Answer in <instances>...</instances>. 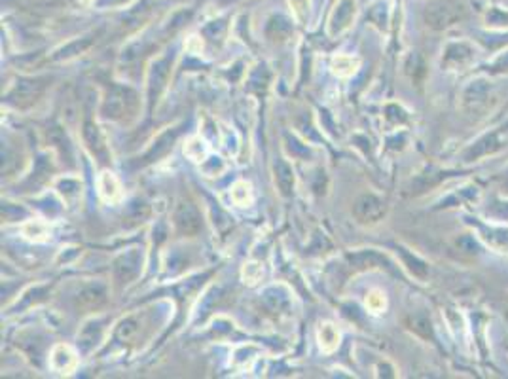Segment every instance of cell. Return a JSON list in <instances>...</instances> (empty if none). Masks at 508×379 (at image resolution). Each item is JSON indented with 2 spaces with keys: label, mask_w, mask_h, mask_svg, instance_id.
I'll return each mask as SVG.
<instances>
[{
  "label": "cell",
  "mask_w": 508,
  "mask_h": 379,
  "mask_svg": "<svg viewBox=\"0 0 508 379\" xmlns=\"http://www.w3.org/2000/svg\"><path fill=\"white\" fill-rule=\"evenodd\" d=\"M84 140L90 152L99 159V163H103L106 166L108 161H110V152H108V146L105 143V137H103V133L101 129L97 127L95 122H91L90 118L84 122Z\"/></svg>",
  "instance_id": "cell-7"
},
{
  "label": "cell",
  "mask_w": 508,
  "mask_h": 379,
  "mask_svg": "<svg viewBox=\"0 0 508 379\" xmlns=\"http://www.w3.org/2000/svg\"><path fill=\"white\" fill-rule=\"evenodd\" d=\"M474 59V48L468 44V42H453L445 48L444 54V63L445 67L450 69H463L466 67L468 63Z\"/></svg>",
  "instance_id": "cell-10"
},
{
  "label": "cell",
  "mask_w": 508,
  "mask_h": 379,
  "mask_svg": "<svg viewBox=\"0 0 508 379\" xmlns=\"http://www.w3.org/2000/svg\"><path fill=\"white\" fill-rule=\"evenodd\" d=\"M139 326L140 323L135 317L126 318L124 323L120 324L116 336H118V339H122V341H133V339L137 338V334H139Z\"/></svg>",
  "instance_id": "cell-21"
},
{
  "label": "cell",
  "mask_w": 508,
  "mask_h": 379,
  "mask_svg": "<svg viewBox=\"0 0 508 379\" xmlns=\"http://www.w3.org/2000/svg\"><path fill=\"white\" fill-rule=\"evenodd\" d=\"M105 302H106V290L105 287H101V284L85 287V289L78 294V305L88 311L99 309Z\"/></svg>",
  "instance_id": "cell-13"
},
{
  "label": "cell",
  "mask_w": 508,
  "mask_h": 379,
  "mask_svg": "<svg viewBox=\"0 0 508 379\" xmlns=\"http://www.w3.org/2000/svg\"><path fill=\"white\" fill-rule=\"evenodd\" d=\"M265 33H268V36H270L272 40H285L286 36L293 33V27H290V23H288L285 17L277 15V17H272V19H270Z\"/></svg>",
  "instance_id": "cell-18"
},
{
  "label": "cell",
  "mask_w": 508,
  "mask_h": 379,
  "mask_svg": "<svg viewBox=\"0 0 508 379\" xmlns=\"http://www.w3.org/2000/svg\"><path fill=\"white\" fill-rule=\"evenodd\" d=\"M398 250H400V255H402L404 264H408V269H410L411 273L418 277V279H425V277L429 275V266H427L423 260H419L418 256L408 255L404 248H398Z\"/></svg>",
  "instance_id": "cell-20"
},
{
  "label": "cell",
  "mask_w": 508,
  "mask_h": 379,
  "mask_svg": "<svg viewBox=\"0 0 508 379\" xmlns=\"http://www.w3.org/2000/svg\"><path fill=\"white\" fill-rule=\"evenodd\" d=\"M507 182H508V179H507Z\"/></svg>",
  "instance_id": "cell-25"
},
{
  "label": "cell",
  "mask_w": 508,
  "mask_h": 379,
  "mask_svg": "<svg viewBox=\"0 0 508 379\" xmlns=\"http://www.w3.org/2000/svg\"><path fill=\"white\" fill-rule=\"evenodd\" d=\"M491 70L493 72H508V51L495 59V63L491 65Z\"/></svg>",
  "instance_id": "cell-24"
},
{
  "label": "cell",
  "mask_w": 508,
  "mask_h": 379,
  "mask_svg": "<svg viewBox=\"0 0 508 379\" xmlns=\"http://www.w3.org/2000/svg\"><path fill=\"white\" fill-rule=\"evenodd\" d=\"M46 82L44 78H35V80H19L15 83L12 91L8 93V103L15 104V106H31L35 104L40 97H42L44 90H46Z\"/></svg>",
  "instance_id": "cell-3"
},
{
  "label": "cell",
  "mask_w": 508,
  "mask_h": 379,
  "mask_svg": "<svg viewBox=\"0 0 508 379\" xmlns=\"http://www.w3.org/2000/svg\"><path fill=\"white\" fill-rule=\"evenodd\" d=\"M387 207H385V201L379 200L374 193H364L353 205V216L361 224H376L385 216Z\"/></svg>",
  "instance_id": "cell-4"
},
{
  "label": "cell",
  "mask_w": 508,
  "mask_h": 379,
  "mask_svg": "<svg viewBox=\"0 0 508 379\" xmlns=\"http://www.w3.org/2000/svg\"><path fill=\"white\" fill-rule=\"evenodd\" d=\"M177 137H179V129L165 131L163 135H160L158 140H156V143L152 145V148L145 154V158H142V166H147V163H152V161H156V159L163 158V156H165V154L173 148Z\"/></svg>",
  "instance_id": "cell-11"
},
{
  "label": "cell",
  "mask_w": 508,
  "mask_h": 379,
  "mask_svg": "<svg viewBox=\"0 0 508 379\" xmlns=\"http://www.w3.org/2000/svg\"><path fill=\"white\" fill-rule=\"evenodd\" d=\"M463 17V6L455 0H431L425 8V21L434 31L455 25Z\"/></svg>",
  "instance_id": "cell-2"
},
{
  "label": "cell",
  "mask_w": 508,
  "mask_h": 379,
  "mask_svg": "<svg viewBox=\"0 0 508 379\" xmlns=\"http://www.w3.org/2000/svg\"><path fill=\"white\" fill-rule=\"evenodd\" d=\"M142 256L137 250H129L127 255H122L114 264V277L122 284L131 283L135 277L139 275Z\"/></svg>",
  "instance_id": "cell-8"
},
{
  "label": "cell",
  "mask_w": 508,
  "mask_h": 379,
  "mask_svg": "<svg viewBox=\"0 0 508 379\" xmlns=\"http://www.w3.org/2000/svg\"><path fill=\"white\" fill-rule=\"evenodd\" d=\"M139 111V95L126 86H112L103 101V116L118 122H127Z\"/></svg>",
  "instance_id": "cell-1"
},
{
  "label": "cell",
  "mask_w": 508,
  "mask_h": 379,
  "mask_svg": "<svg viewBox=\"0 0 508 379\" xmlns=\"http://www.w3.org/2000/svg\"><path fill=\"white\" fill-rule=\"evenodd\" d=\"M275 182H277L279 192L283 193L285 197H288L293 193L294 188V172L293 167L288 166L283 159H277L275 163Z\"/></svg>",
  "instance_id": "cell-16"
},
{
  "label": "cell",
  "mask_w": 508,
  "mask_h": 379,
  "mask_svg": "<svg viewBox=\"0 0 508 379\" xmlns=\"http://www.w3.org/2000/svg\"><path fill=\"white\" fill-rule=\"evenodd\" d=\"M49 140L56 145V148H59V152H61V156H65V152L69 154L70 156V146H69V138H67V135H65L59 127H54L51 129V133H49Z\"/></svg>",
  "instance_id": "cell-23"
},
{
  "label": "cell",
  "mask_w": 508,
  "mask_h": 379,
  "mask_svg": "<svg viewBox=\"0 0 508 379\" xmlns=\"http://www.w3.org/2000/svg\"><path fill=\"white\" fill-rule=\"evenodd\" d=\"M171 63H173V57L165 56L154 63L152 69H150V74H148V104H150V111L154 108V104L158 103L161 91L165 90L169 72H171Z\"/></svg>",
  "instance_id": "cell-5"
},
{
  "label": "cell",
  "mask_w": 508,
  "mask_h": 379,
  "mask_svg": "<svg viewBox=\"0 0 508 379\" xmlns=\"http://www.w3.org/2000/svg\"><path fill=\"white\" fill-rule=\"evenodd\" d=\"M501 148V140L497 138V133H491V135H486L484 138H480L478 143L474 146H470L465 154L466 161H473V159H478L482 156H487L491 152L499 150Z\"/></svg>",
  "instance_id": "cell-14"
},
{
  "label": "cell",
  "mask_w": 508,
  "mask_h": 379,
  "mask_svg": "<svg viewBox=\"0 0 508 379\" xmlns=\"http://www.w3.org/2000/svg\"><path fill=\"white\" fill-rule=\"evenodd\" d=\"M349 264L353 269H364V268H376V266H383L389 271H393V266L383 255L376 252V250H364V252H357V255L349 256Z\"/></svg>",
  "instance_id": "cell-12"
},
{
  "label": "cell",
  "mask_w": 508,
  "mask_h": 379,
  "mask_svg": "<svg viewBox=\"0 0 508 379\" xmlns=\"http://www.w3.org/2000/svg\"><path fill=\"white\" fill-rule=\"evenodd\" d=\"M99 338H101V324L90 323L80 336V344L84 345V349H90L91 345L97 344Z\"/></svg>",
  "instance_id": "cell-22"
},
{
  "label": "cell",
  "mask_w": 508,
  "mask_h": 379,
  "mask_svg": "<svg viewBox=\"0 0 508 379\" xmlns=\"http://www.w3.org/2000/svg\"><path fill=\"white\" fill-rule=\"evenodd\" d=\"M93 44V36H84V38H78V40L70 42L69 46H65L63 49H59L54 59H69V57H74L78 54H84L85 49L91 48Z\"/></svg>",
  "instance_id": "cell-19"
},
{
  "label": "cell",
  "mask_w": 508,
  "mask_h": 379,
  "mask_svg": "<svg viewBox=\"0 0 508 379\" xmlns=\"http://www.w3.org/2000/svg\"><path fill=\"white\" fill-rule=\"evenodd\" d=\"M355 17V0H338L330 15V35H340Z\"/></svg>",
  "instance_id": "cell-9"
},
{
  "label": "cell",
  "mask_w": 508,
  "mask_h": 379,
  "mask_svg": "<svg viewBox=\"0 0 508 379\" xmlns=\"http://www.w3.org/2000/svg\"><path fill=\"white\" fill-rule=\"evenodd\" d=\"M174 227H177V232L182 235H197L202 232V214L199 211L195 209V205H192L190 201H181L179 203V207L174 211Z\"/></svg>",
  "instance_id": "cell-6"
},
{
  "label": "cell",
  "mask_w": 508,
  "mask_h": 379,
  "mask_svg": "<svg viewBox=\"0 0 508 379\" xmlns=\"http://www.w3.org/2000/svg\"><path fill=\"white\" fill-rule=\"evenodd\" d=\"M487 97H489V88H487V83L482 82V80H476V82H470L466 86L465 93H463V101H465L466 106L478 108L482 104H486Z\"/></svg>",
  "instance_id": "cell-15"
},
{
  "label": "cell",
  "mask_w": 508,
  "mask_h": 379,
  "mask_svg": "<svg viewBox=\"0 0 508 379\" xmlns=\"http://www.w3.org/2000/svg\"><path fill=\"white\" fill-rule=\"evenodd\" d=\"M404 324H406L413 334H418L419 338L425 339L432 338L431 318L427 317L425 313H411V315H408V317L404 318Z\"/></svg>",
  "instance_id": "cell-17"
}]
</instances>
